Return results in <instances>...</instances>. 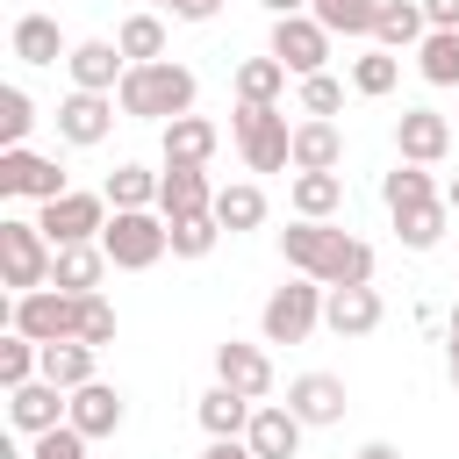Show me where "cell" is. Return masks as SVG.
I'll list each match as a JSON object with an SVG mask.
<instances>
[{
	"instance_id": "cell-1",
	"label": "cell",
	"mask_w": 459,
	"mask_h": 459,
	"mask_svg": "<svg viewBox=\"0 0 459 459\" xmlns=\"http://www.w3.org/2000/svg\"><path fill=\"white\" fill-rule=\"evenodd\" d=\"M280 258L301 280H323V287H373V244H359L351 230H330V222L280 230Z\"/></svg>"
},
{
	"instance_id": "cell-2",
	"label": "cell",
	"mask_w": 459,
	"mask_h": 459,
	"mask_svg": "<svg viewBox=\"0 0 459 459\" xmlns=\"http://www.w3.org/2000/svg\"><path fill=\"white\" fill-rule=\"evenodd\" d=\"M194 72L186 65H172V57H158V65H129V79L115 86V100H122V115H136V122H179V115H194Z\"/></svg>"
},
{
	"instance_id": "cell-3",
	"label": "cell",
	"mask_w": 459,
	"mask_h": 459,
	"mask_svg": "<svg viewBox=\"0 0 459 459\" xmlns=\"http://www.w3.org/2000/svg\"><path fill=\"white\" fill-rule=\"evenodd\" d=\"M100 251H108V265H122V273H151V265L172 251V230H165L158 208H115L108 230H100Z\"/></svg>"
},
{
	"instance_id": "cell-4",
	"label": "cell",
	"mask_w": 459,
	"mask_h": 459,
	"mask_svg": "<svg viewBox=\"0 0 459 459\" xmlns=\"http://www.w3.org/2000/svg\"><path fill=\"white\" fill-rule=\"evenodd\" d=\"M50 265H57V244L43 237V222L7 215L0 222V280L14 294H36V287H50Z\"/></svg>"
},
{
	"instance_id": "cell-5",
	"label": "cell",
	"mask_w": 459,
	"mask_h": 459,
	"mask_svg": "<svg viewBox=\"0 0 459 459\" xmlns=\"http://www.w3.org/2000/svg\"><path fill=\"white\" fill-rule=\"evenodd\" d=\"M230 136H237V151H244L251 172H287V165H294V122H287L280 108H244V100H237Z\"/></svg>"
},
{
	"instance_id": "cell-6",
	"label": "cell",
	"mask_w": 459,
	"mask_h": 459,
	"mask_svg": "<svg viewBox=\"0 0 459 459\" xmlns=\"http://www.w3.org/2000/svg\"><path fill=\"white\" fill-rule=\"evenodd\" d=\"M323 301H330V287H323V280H287V287H273V294H265V308H258L265 344H301V337L323 323Z\"/></svg>"
},
{
	"instance_id": "cell-7",
	"label": "cell",
	"mask_w": 459,
	"mask_h": 459,
	"mask_svg": "<svg viewBox=\"0 0 459 459\" xmlns=\"http://www.w3.org/2000/svg\"><path fill=\"white\" fill-rule=\"evenodd\" d=\"M7 330H22L29 344H65V337H79V294H57V287L14 294V308H7Z\"/></svg>"
},
{
	"instance_id": "cell-8",
	"label": "cell",
	"mask_w": 459,
	"mask_h": 459,
	"mask_svg": "<svg viewBox=\"0 0 459 459\" xmlns=\"http://www.w3.org/2000/svg\"><path fill=\"white\" fill-rule=\"evenodd\" d=\"M43 237L65 251V244H100V230H108V194H57V201H43Z\"/></svg>"
},
{
	"instance_id": "cell-9",
	"label": "cell",
	"mask_w": 459,
	"mask_h": 459,
	"mask_svg": "<svg viewBox=\"0 0 459 459\" xmlns=\"http://www.w3.org/2000/svg\"><path fill=\"white\" fill-rule=\"evenodd\" d=\"M273 57H280L294 79H316V72L330 65V29H323L316 14H287V22H273Z\"/></svg>"
},
{
	"instance_id": "cell-10",
	"label": "cell",
	"mask_w": 459,
	"mask_h": 459,
	"mask_svg": "<svg viewBox=\"0 0 459 459\" xmlns=\"http://www.w3.org/2000/svg\"><path fill=\"white\" fill-rule=\"evenodd\" d=\"M0 194H22V201L43 208V201H57V194H72V186H65V165H57V158H36V151L22 143V151H0Z\"/></svg>"
},
{
	"instance_id": "cell-11",
	"label": "cell",
	"mask_w": 459,
	"mask_h": 459,
	"mask_svg": "<svg viewBox=\"0 0 459 459\" xmlns=\"http://www.w3.org/2000/svg\"><path fill=\"white\" fill-rule=\"evenodd\" d=\"M65 72H72V93H115V86L129 79V57H122V43L86 36V43H72Z\"/></svg>"
},
{
	"instance_id": "cell-12",
	"label": "cell",
	"mask_w": 459,
	"mask_h": 459,
	"mask_svg": "<svg viewBox=\"0 0 459 459\" xmlns=\"http://www.w3.org/2000/svg\"><path fill=\"white\" fill-rule=\"evenodd\" d=\"M115 108H122L115 93H65V100H57V136L79 143V151H93V143H108Z\"/></svg>"
},
{
	"instance_id": "cell-13",
	"label": "cell",
	"mask_w": 459,
	"mask_h": 459,
	"mask_svg": "<svg viewBox=\"0 0 459 459\" xmlns=\"http://www.w3.org/2000/svg\"><path fill=\"white\" fill-rule=\"evenodd\" d=\"M65 416H72V394H65V387H50V380L7 387V423H14L22 437H43V430H57Z\"/></svg>"
},
{
	"instance_id": "cell-14",
	"label": "cell",
	"mask_w": 459,
	"mask_h": 459,
	"mask_svg": "<svg viewBox=\"0 0 459 459\" xmlns=\"http://www.w3.org/2000/svg\"><path fill=\"white\" fill-rule=\"evenodd\" d=\"M394 151H402V165H437V158L452 151V122H445L437 108H402Z\"/></svg>"
},
{
	"instance_id": "cell-15",
	"label": "cell",
	"mask_w": 459,
	"mask_h": 459,
	"mask_svg": "<svg viewBox=\"0 0 459 459\" xmlns=\"http://www.w3.org/2000/svg\"><path fill=\"white\" fill-rule=\"evenodd\" d=\"M158 215H165V222H179V215H215L208 165H165V179H158Z\"/></svg>"
},
{
	"instance_id": "cell-16",
	"label": "cell",
	"mask_w": 459,
	"mask_h": 459,
	"mask_svg": "<svg viewBox=\"0 0 459 459\" xmlns=\"http://www.w3.org/2000/svg\"><path fill=\"white\" fill-rule=\"evenodd\" d=\"M215 380L222 387H237V394H251V402H265L273 394V359H265V344H215Z\"/></svg>"
},
{
	"instance_id": "cell-17",
	"label": "cell",
	"mask_w": 459,
	"mask_h": 459,
	"mask_svg": "<svg viewBox=\"0 0 459 459\" xmlns=\"http://www.w3.org/2000/svg\"><path fill=\"white\" fill-rule=\"evenodd\" d=\"M301 430H308V423H301L287 402H258V409H251L244 445H251L258 459H294V452H301Z\"/></svg>"
},
{
	"instance_id": "cell-18",
	"label": "cell",
	"mask_w": 459,
	"mask_h": 459,
	"mask_svg": "<svg viewBox=\"0 0 459 459\" xmlns=\"http://www.w3.org/2000/svg\"><path fill=\"white\" fill-rule=\"evenodd\" d=\"M380 316H387L380 287H330V301H323V323H330L337 337H373Z\"/></svg>"
},
{
	"instance_id": "cell-19",
	"label": "cell",
	"mask_w": 459,
	"mask_h": 459,
	"mask_svg": "<svg viewBox=\"0 0 459 459\" xmlns=\"http://www.w3.org/2000/svg\"><path fill=\"white\" fill-rule=\"evenodd\" d=\"M122 416H129V402H122L108 380H86V387L72 394V416H65V423H72L79 437H115V430H122Z\"/></svg>"
},
{
	"instance_id": "cell-20",
	"label": "cell",
	"mask_w": 459,
	"mask_h": 459,
	"mask_svg": "<svg viewBox=\"0 0 459 459\" xmlns=\"http://www.w3.org/2000/svg\"><path fill=\"white\" fill-rule=\"evenodd\" d=\"M287 409L301 423H337L344 416V380L337 373H294L287 380Z\"/></svg>"
},
{
	"instance_id": "cell-21",
	"label": "cell",
	"mask_w": 459,
	"mask_h": 459,
	"mask_svg": "<svg viewBox=\"0 0 459 459\" xmlns=\"http://www.w3.org/2000/svg\"><path fill=\"white\" fill-rule=\"evenodd\" d=\"M100 280H108V251L100 244H65L57 265H50V287L57 294H100Z\"/></svg>"
},
{
	"instance_id": "cell-22",
	"label": "cell",
	"mask_w": 459,
	"mask_h": 459,
	"mask_svg": "<svg viewBox=\"0 0 459 459\" xmlns=\"http://www.w3.org/2000/svg\"><path fill=\"white\" fill-rule=\"evenodd\" d=\"M215 143H222V129H215L208 115H179V122H165V165H208Z\"/></svg>"
},
{
	"instance_id": "cell-23",
	"label": "cell",
	"mask_w": 459,
	"mask_h": 459,
	"mask_svg": "<svg viewBox=\"0 0 459 459\" xmlns=\"http://www.w3.org/2000/svg\"><path fill=\"white\" fill-rule=\"evenodd\" d=\"M7 43H14L22 65H57V57H72V43L57 36V14H22Z\"/></svg>"
},
{
	"instance_id": "cell-24",
	"label": "cell",
	"mask_w": 459,
	"mask_h": 459,
	"mask_svg": "<svg viewBox=\"0 0 459 459\" xmlns=\"http://www.w3.org/2000/svg\"><path fill=\"white\" fill-rule=\"evenodd\" d=\"M337 158H344V136H337V122H294V172H337Z\"/></svg>"
},
{
	"instance_id": "cell-25",
	"label": "cell",
	"mask_w": 459,
	"mask_h": 459,
	"mask_svg": "<svg viewBox=\"0 0 459 459\" xmlns=\"http://www.w3.org/2000/svg\"><path fill=\"white\" fill-rule=\"evenodd\" d=\"M251 409H258L251 394H237V387L215 380V387L201 394V430H208V437H244V430H251Z\"/></svg>"
},
{
	"instance_id": "cell-26",
	"label": "cell",
	"mask_w": 459,
	"mask_h": 459,
	"mask_svg": "<svg viewBox=\"0 0 459 459\" xmlns=\"http://www.w3.org/2000/svg\"><path fill=\"white\" fill-rule=\"evenodd\" d=\"M423 36H430L423 0H380V22H373V43H380V50H409V43H423Z\"/></svg>"
},
{
	"instance_id": "cell-27",
	"label": "cell",
	"mask_w": 459,
	"mask_h": 459,
	"mask_svg": "<svg viewBox=\"0 0 459 459\" xmlns=\"http://www.w3.org/2000/svg\"><path fill=\"white\" fill-rule=\"evenodd\" d=\"M280 93H287V65H280L273 50L237 65V100H244V108H280Z\"/></svg>"
},
{
	"instance_id": "cell-28",
	"label": "cell",
	"mask_w": 459,
	"mask_h": 459,
	"mask_svg": "<svg viewBox=\"0 0 459 459\" xmlns=\"http://www.w3.org/2000/svg\"><path fill=\"white\" fill-rule=\"evenodd\" d=\"M344 208V172H294V215L301 222H330Z\"/></svg>"
},
{
	"instance_id": "cell-29",
	"label": "cell",
	"mask_w": 459,
	"mask_h": 459,
	"mask_svg": "<svg viewBox=\"0 0 459 459\" xmlns=\"http://www.w3.org/2000/svg\"><path fill=\"white\" fill-rule=\"evenodd\" d=\"M445 222H452L445 201H416V208L394 215V237H402V251H437L445 244Z\"/></svg>"
},
{
	"instance_id": "cell-30",
	"label": "cell",
	"mask_w": 459,
	"mask_h": 459,
	"mask_svg": "<svg viewBox=\"0 0 459 459\" xmlns=\"http://www.w3.org/2000/svg\"><path fill=\"white\" fill-rule=\"evenodd\" d=\"M43 380H50V387H65V394H79V387L93 380V344H79V337L43 344Z\"/></svg>"
},
{
	"instance_id": "cell-31",
	"label": "cell",
	"mask_w": 459,
	"mask_h": 459,
	"mask_svg": "<svg viewBox=\"0 0 459 459\" xmlns=\"http://www.w3.org/2000/svg\"><path fill=\"white\" fill-rule=\"evenodd\" d=\"M158 179L165 172H151V165H115L108 172V208H158Z\"/></svg>"
},
{
	"instance_id": "cell-32",
	"label": "cell",
	"mask_w": 459,
	"mask_h": 459,
	"mask_svg": "<svg viewBox=\"0 0 459 459\" xmlns=\"http://www.w3.org/2000/svg\"><path fill=\"white\" fill-rule=\"evenodd\" d=\"M380 201H387V215H402V208H416V201H445V194H437L430 165H394V172L380 179Z\"/></svg>"
},
{
	"instance_id": "cell-33",
	"label": "cell",
	"mask_w": 459,
	"mask_h": 459,
	"mask_svg": "<svg viewBox=\"0 0 459 459\" xmlns=\"http://www.w3.org/2000/svg\"><path fill=\"white\" fill-rule=\"evenodd\" d=\"M215 222L237 237V230H258L265 222V194L251 186V179H237V186H215Z\"/></svg>"
},
{
	"instance_id": "cell-34",
	"label": "cell",
	"mask_w": 459,
	"mask_h": 459,
	"mask_svg": "<svg viewBox=\"0 0 459 459\" xmlns=\"http://www.w3.org/2000/svg\"><path fill=\"white\" fill-rule=\"evenodd\" d=\"M416 72H423L430 86H459V29H430V36L416 43Z\"/></svg>"
},
{
	"instance_id": "cell-35",
	"label": "cell",
	"mask_w": 459,
	"mask_h": 459,
	"mask_svg": "<svg viewBox=\"0 0 459 459\" xmlns=\"http://www.w3.org/2000/svg\"><path fill=\"white\" fill-rule=\"evenodd\" d=\"M330 36H373V22H380V0H316L308 7Z\"/></svg>"
},
{
	"instance_id": "cell-36",
	"label": "cell",
	"mask_w": 459,
	"mask_h": 459,
	"mask_svg": "<svg viewBox=\"0 0 459 459\" xmlns=\"http://www.w3.org/2000/svg\"><path fill=\"white\" fill-rule=\"evenodd\" d=\"M115 43H122L129 65H158V57H165V22H158V14H129V22L115 29Z\"/></svg>"
},
{
	"instance_id": "cell-37",
	"label": "cell",
	"mask_w": 459,
	"mask_h": 459,
	"mask_svg": "<svg viewBox=\"0 0 459 459\" xmlns=\"http://www.w3.org/2000/svg\"><path fill=\"white\" fill-rule=\"evenodd\" d=\"M394 79H402V57H394V50H366V57H351V93L380 100V93H394Z\"/></svg>"
},
{
	"instance_id": "cell-38",
	"label": "cell",
	"mask_w": 459,
	"mask_h": 459,
	"mask_svg": "<svg viewBox=\"0 0 459 459\" xmlns=\"http://www.w3.org/2000/svg\"><path fill=\"white\" fill-rule=\"evenodd\" d=\"M29 129H36V100L22 86H0V151H22Z\"/></svg>"
},
{
	"instance_id": "cell-39",
	"label": "cell",
	"mask_w": 459,
	"mask_h": 459,
	"mask_svg": "<svg viewBox=\"0 0 459 459\" xmlns=\"http://www.w3.org/2000/svg\"><path fill=\"white\" fill-rule=\"evenodd\" d=\"M165 230H172V258H208L215 237H222L215 215H179V222H165Z\"/></svg>"
},
{
	"instance_id": "cell-40",
	"label": "cell",
	"mask_w": 459,
	"mask_h": 459,
	"mask_svg": "<svg viewBox=\"0 0 459 459\" xmlns=\"http://www.w3.org/2000/svg\"><path fill=\"white\" fill-rule=\"evenodd\" d=\"M79 344H115V308H108V294H79Z\"/></svg>"
},
{
	"instance_id": "cell-41",
	"label": "cell",
	"mask_w": 459,
	"mask_h": 459,
	"mask_svg": "<svg viewBox=\"0 0 459 459\" xmlns=\"http://www.w3.org/2000/svg\"><path fill=\"white\" fill-rule=\"evenodd\" d=\"M344 108V86L330 79V72H316V79H301V115H316V122H330Z\"/></svg>"
},
{
	"instance_id": "cell-42",
	"label": "cell",
	"mask_w": 459,
	"mask_h": 459,
	"mask_svg": "<svg viewBox=\"0 0 459 459\" xmlns=\"http://www.w3.org/2000/svg\"><path fill=\"white\" fill-rule=\"evenodd\" d=\"M86 445H93V437H79L72 423H57V430L29 437V459H86Z\"/></svg>"
},
{
	"instance_id": "cell-43",
	"label": "cell",
	"mask_w": 459,
	"mask_h": 459,
	"mask_svg": "<svg viewBox=\"0 0 459 459\" xmlns=\"http://www.w3.org/2000/svg\"><path fill=\"white\" fill-rule=\"evenodd\" d=\"M423 22L430 29H459V0H423Z\"/></svg>"
},
{
	"instance_id": "cell-44",
	"label": "cell",
	"mask_w": 459,
	"mask_h": 459,
	"mask_svg": "<svg viewBox=\"0 0 459 459\" xmlns=\"http://www.w3.org/2000/svg\"><path fill=\"white\" fill-rule=\"evenodd\" d=\"M201 459H258V452H251L244 437H208V452H201Z\"/></svg>"
},
{
	"instance_id": "cell-45",
	"label": "cell",
	"mask_w": 459,
	"mask_h": 459,
	"mask_svg": "<svg viewBox=\"0 0 459 459\" xmlns=\"http://www.w3.org/2000/svg\"><path fill=\"white\" fill-rule=\"evenodd\" d=\"M215 7H222V0H172V14H179V22H208Z\"/></svg>"
},
{
	"instance_id": "cell-46",
	"label": "cell",
	"mask_w": 459,
	"mask_h": 459,
	"mask_svg": "<svg viewBox=\"0 0 459 459\" xmlns=\"http://www.w3.org/2000/svg\"><path fill=\"white\" fill-rule=\"evenodd\" d=\"M308 7H316V0H265V14H273V22H287V14H308Z\"/></svg>"
},
{
	"instance_id": "cell-47",
	"label": "cell",
	"mask_w": 459,
	"mask_h": 459,
	"mask_svg": "<svg viewBox=\"0 0 459 459\" xmlns=\"http://www.w3.org/2000/svg\"><path fill=\"white\" fill-rule=\"evenodd\" d=\"M359 459H402V452H394V445H380V437H373V445H359Z\"/></svg>"
},
{
	"instance_id": "cell-48",
	"label": "cell",
	"mask_w": 459,
	"mask_h": 459,
	"mask_svg": "<svg viewBox=\"0 0 459 459\" xmlns=\"http://www.w3.org/2000/svg\"><path fill=\"white\" fill-rule=\"evenodd\" d=\"M445 330H452V359H459V301H452V316H445Z\"/></svg>"
},
{
	"instance_id": "cell-49",
	"label": "cell",
	"mask_w": 459,
	"mask_h": 459,
	"mask_svg": "<svg viewBox=\"0 0 459 459\" xmlns=\"http://www.w3.org/2000/svg\"><path fill=\"white\" fill-rule=\"evenodd\" d=\"M445 208H452V215H459V179H452V186H445Z\"/></svg>"
},
{
	"instance_id": "cell-50",
	"label": "cell",
	"mask_w": 459,
	"mask_h": 459,
	"mask_svg": "<svg viewBox=\"0 0 459 459\" xmlns=\"http://www.w3.org/2000/svg\"><path fill=\"white\" fill-rule=\"evenodd\" d=\"M452 387H459V359H452Z\"/></svg>"
},
{
	"instance_id": "cell-51",
	"label": "cell",
	"mask_w": 459,
	"mask_h": 459,
	"mask_svg": "<svg viewBox=\"0 0 459 459\" xmlns=\"http://www.w3.org/2000/svg\"><path fill=\"white\" fill-rule=\"evenodd\" d=\"M158 7H172V0H158Z\"/></svg>"
}]
</instances>
